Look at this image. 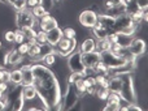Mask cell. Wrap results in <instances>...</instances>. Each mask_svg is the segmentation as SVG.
Instances as JSON below:
<instances>
[{
    "mask_svg": "<svg viewBox=\"0 0 148 111\" xmlns=\"http://www.w3.org/2000/svg\"><path fill=\"white\" fill-rule=\"evenodd\" d=\"M25 41H26V37H25V34H23L22 29L17 28L14 30V43L20 44V43H22V42H25Z\"/></svg>",
    "mask_w": 148,
    "mask_h": 111,
    "instance_id": "31",
    "label": "cell"
},
{
    "mask_svg": "<svg viewBox=\"0 0 148 111\" xmlns=\"http://www.w3.org/2000/svg\"><path fill=\"white\" fill-rule=\"evenodd\" d=\"M121 76V89H120V96L122 98V101L127 102V103H136V94H135V89H134V84H133V72L129 73H122Z\"/></svg>",
    "mask_w": 148,
    "mask_h": 111,
    "instance_id": "2",
    "label": "cell"
},
{
    "mask_svg": "<svg viewBox=\"0 0 148 111\" xmlns=\"http://www.w3.org/2000/svg\"><path fill=\"white\" fill-rule=\"evenodd\" d=\"M52 1H53V3H56V0H52Z\"/></svg>",
    "mask_w": 148,
    "mask_h": 111,
    "instance_id": "45",
    "label": "cell"
},
{
    "mask_svg": "<svg viewBox=\"0 0 148 111\" xmlns=\"http://www.w3.org/2000/svg\"><path fill=\"white\" fill-rule=\"evenodd\" d=\"M33 64H23L21 65V71H22V81H21V86L26 85H33L34 84V72H33Z\"/></svg>",
    "mask_w": 148,
    "mask_h": 111,
    "instance_id": "11",
    "label": "cell"
},
{
    "mask_svg": "<svg viewBox=\"0 0 148 111\" xmlns=\"http://www.w3.org/2000/svg\"><path fill=\"white\" fill-rule=\"evenodd\" d=\"M95 80H96V85L100 88H108V77L105 75L97 73L95 75Z\"/></svg>",
    "mask_w": 148,
    "mask_h": 111,
    "instance_id": "29",
    "label": "cell"
},
{
    "mask_svg": "<svg viewBox=\"0 0 148 111\" xmlns=\"http://www.w3.org/2000/svg\"><path fill=\"white\" fill-rule=\"evenodd\" d=\"M1 76H3V68H0V81H1Z\"/></svg>",
    "mask_w": 148,
    "mask_h": 111,
    "instance_id": "41",
    "label": "cell"
},
{
    "mask_svg": "<svg viewBox=\"0 0 148 111\" xmlns=\"http://www.w3.org/2000/svg\"><path fill=\"white\" fill-rule=\"evenodd\" d=\"M10 7H12L16 12H17V10H21V9H25L26 8V0H16Z\"/></svg>",
    "mask_w": 148,
    "mask_h": 111,
    "instance_id": "34",
    "label": "cell"
},
{
    "mask_svg": "<svg viewBox=\"0 0 148 111\" xmlns=\"http://www.w3.org/2000/svg\"><path fill=\"white\" fill-rule=\"evenodd\" d=\"M31 67L34 72L33 85L35 86L36 93L40 97L42 102L47 107V110L56 109L61 94H60V85L55 72L40 62L33 63Z\"/></svg>",
    "mask_w": 148,
    "mask_h": 111,
    "instance_id": "1",
    "label": "cell"
},
{
    "mask_svg": "<svg viewBox=\"0 0 148 111\" xmlns=\"http://www.w3.org/2000/svg\"><path fill=\"white\" fill-rule=\"evenodd\" d=\"M90 30H91V35L94 37L96 41L107 38L108 34H109V31H108L105 28H103V26H92Z\"/></svg>",
    "mask_w": 148,
    "mask_h": 111,
    "instance_id": "19",
    "label": "cell"
},
{
    "mask_svg": "<svg viewBox=\"0 0 148 111\" xmlns=\"http://www.w3.org/2000/svg\"><path fill=\"white\" fill-rule=\"evenodd\" d=\"M136 4H138L139 9L143 10V12H146L148 9V0H136Z\"/></svg>",
    "mask_w": 148,
    "mask_h": 111,
    "instance_id": "36",
    "label": "cell"
},
{
    "mask_svg": "<svg viewBox=\"0 0 148 111\" xmlns=\"http://www.w3.org/2000/svg\"><path fill=\"white\" fill-rule=\"evenodd\" d=\"M3 47V42H1V39H0V49Z\"/></svg>",
    "mask_w": 148,
    "mask_h": 111,
    "instance_id": "42",
    "label": "cell"
},
{
    "mask_svg": "<svg viewBox=\"0 0 148 111\" xmlns=\"http://www.w3.org/2000/svg\"><path fill=\"white\" fill-rule=\"evenodd\" d=\"M56 60H57V55H56V52L53 51V52H49V54L44 55V56L40 59V63H43V64L47 65V67L52 68V65L56 63Z\"/></svg>",
    "mask_w": 148,
    "mask_h": 111,
    "instance_id": "21",
    "label": "cell"
},
{
    "mask_svg": "<svg viewBox=\"0 0 148 111\" xmlns=\"http://www.w3.org/2000/svg\"><path fill=\"white\" fill-rule=\"evenodd\" d=\"M7 65H5V68L8 67H14V68H18V65H20L21 60H22V56L20 55V52L16 50V47H13V49L8 50L7 52Z\"/></svg>",
    "mask_w": 148,
    "mask_h": 111,
    "instance_id": "12",
    "label": "cell"
},
{
    "mask_svg": "<svg viewBox=\"0 0 148 111\" xmlns=\"http://www.w3.org/2000/svg\"><path fill=\"white\" fill-rule=\"evenodd\" d=\"M8 107V99H7V96L3 94V97H0V111L1 110H5Z\"/></svg>",
    "mask_w": 148,
    "mask_h": 111,
    "instance_id": "37",
    "label": "cell"
},
{
    "mask_svg": "<svg viewBox=\"0 0 148 111\" xmlns=\"http://www.w3.org/2000/svg\"><path fill=\"white\" fill-rule=\"evenodd\" d=\"M36 18L33 16L30 9L25 8V9L17 10L14 13V24L17 28L23 29V28H33V25L35 24Z\"/></svg>",
    "mask_w": 148,
    "mask_h": 111,
    "instance_id": "4",
    "label": "cell"
},
{
    "mask_svg": "<svg viewBox=\"0 0 148 111\" xmlns=\"http://www.w3.org/2000/svg\"><path fill=\"white\" fill-rule=\"evenodd\" d=\"M35 42H36L38 44H44V43H47V34H46V31H43V30H38V31H36Z\"/></svg>",
    "mask_w": 148,
    "mask_h": 111,
    "instance_id": "33",
    "label": "cell"
},
{
    "mask_svg": "<svg viewBox=\"0 0 148 111\" xmlns=\"http://www.w3.org/2000/svg\"><path fill=\"white\" fill-rule=\"evenodd\" d=\"M22 97H23V99H25V102L34 101V99L38 97V93H36L35 86L34 85L22 86Z\"/></svg>",
    "mask_w": 148,
    "mask_h": 111,
    "instance_id": "17",
    "label": "cell"
},
{
    "mask_svg": "<svg viewBox=\"0 0 148 111\" xmlns=\"http://www.w3.org/2000/svg\"><path fill=\"white\" fill-rule=\"evenodd\" d=\"M61 98H62V110H70L74 106V103H75L81 97H79L78 93L75 92L74 86L69 85L66 93H65L64 96H61Z\"/></svg>",
    "mask_w": 148,
    "mask_h": 111,
    "instance_id": "9",
    "label": "cell"
},
{
    "mask_svg": "<svg viewBox=\"0 0 148 111\" xmlns=\"http://www.w3.org/2000/svg\"><path fill=\"white\" fill-rule=\"evenodd\" d=\"M127 50L136 58L143 56V55L146 54V50H147L146 39L140 38V37H134L133 41H131L130 44H129Z\"/></svg>",
    "mask_w": 148,
    "mask_h": 111,
    "instance_id": "8",
    "label": "cell"
},
{
    "mask_svg": "<svg viewBox=\"0 0 148 111\" xmlns=\"http://www.w3.org/2000/svg\"><path fill=\"white\" fill-rule=\"evenodd\" d=\"M31 10V13H33V16L36 18V20H39L40 17H43L46 13H49L48 10L46 9V8L43 7L42 4H39V5H36V7H34L33 9H30Z\"/></svg>",
    "mask_w": 148,
    "mask_h": 111,
    "instance_id": "26",
    "label": "cell"
},
{
    "mask_svg": "<svg viewBox=\"0 0 148 111\" xmlns=\"http://www.w3.org/2000/svg\"><path fill=\"white\" fill-rule=\"evenodd\" d=\"M109 89L108 88H100V86H97L96 89V93H95V97H96L97 101L100 102H105L108 98V96H109Z\"/></svg>",
    "mask_w": 148,
    "mask_h": 111,
    "instance_id": "24",
    "label": "cell"
},
{
    "mask_svg": "<svg viewBox=\"0 0 148 111\" xmlns=\"http://www.w3.org/2000/svg\"><path fill=\"white\" fill-rule=\"evenodd\" d=\"M3 94H4V93H3V92L0 90V97H3Z\"/></svg>",
    "mask_w": 148,
    "mask_h": 111,
    "instance_id": "44",
    "label": "cell"
},
{
    "mask_svg": "<svg viewBox=\"0 0 148 111\" xmlns=\"http://www.w3.org/2000/svg\"><path fill=\"white\" fill-rule=\"evenodd\" d=\"M4 39L7 43H14V30H5L4 31Z\"/></svg>",
    "mask_w": 148,
    "mask_h": 111,
    "instance_id": "35",
    "label": "cell"
},
{
    "mask_svg": "<svg viewBox=\"0 0 148 111\" xmlns=\"http://www.w3.org/2000/svg\"><path fill=\"white\" fill-rule=\"evenodd\" d=\"M100 60H101L108 68H110V69L120 68L126 63V60L123 59V58H121L120 55L114 54V52H112V51L100 52Z\"/></svg>",
    "mask_w": 148,
    "mask_h": 111,
    "instance_id": "5",
    "label": "cell"
},
{
    "mask_svg": "<svg viewBox=\"0 0 148 111\" xmlns=\"http://www.w3.org/2000/svg\"><path fill=\"white\" fill-rule=\"evenodd\" d=\"M8 86H9V83H5V81H0V90H1L4 94L8 92Z\"/></svg>",
    "mask_w": 148,
    "mask_h": 111,
    "instance_id": "39",
    "label": "cell"
},
{
    "mask_svg": "<svg viewBox=\"0 0 148 111\" xmlns=\"http://www.w3.org/2000/svg\"><path fill=\"white\" fill-rule=\"evenodd\" d=\"M0 3H1V4H5V0H0Z\"/></svg>",
    "mask_w": 148,
    "mask_h": 111,
    "instance_id": "43",
    "label": "cell"
},
{
    "mask_svg": "<svg viewBox=\"0 0 148 111\" xmlns=\"http://www.w3.org/2000/svg\"><path fill=\"white\" fill-rule=\"evenodd\" d=\"M47 43L51 44V46H56V43L62 38V29L60 26L52 29V30L47 31Z\"/></svg>",
    "mask_w": 148,
    "mask_h": 111,
    "instance_id": "15",
    "label": "cell"
},
{
    "mask_svg": "<svg viewBox=\"0 0 148 111\" xmlns=\"http://www.w3.org/2000/svg\"><path fill=\"white\" fill-rule=\"evenodd\" d=\"M22 81V71L21 68H14L10 71V80L9 83H12L13 85H21Z\"/></svg>",
    "mask_w": 148,
    "mask_h": 111,
    "instance_id": "20",
    "label": "cell"
},
{
    "mask_svg": "<svg viewBox=\"0 0 148 111\" xmlns=\"http://www.w3.org/2000/svg\"><path fill=\"white\" fill-rule=\"evenodd\" d=\"M77 47H78L77 38H65V37H62V38L56 43V46L53 47V50H55L57 56L66 58L69 54H72L73 51H75Z\"/></svg>",
    "mask_w": 148,
    "mask_h": 111,
    "instance_id": "3",
    "label": "cell"
},
{
    "mask_svg": "<svg viewBox=\"0 0 148 111\" xmlns=\"http://www.w3.org/2000/svg\"><path fill=\"white\" fill-rule=\"evenodd\" d=\"M110 41L108 38H104V39H99L96 41V51L97 52H104V51H109L110 50Z\"/></svg>",
    "mask_w": 148,
    "mask_h": 111,
    "instance_id": "22",
    "label": "cell"
},
{
    "mask_svg": "<svg viewBox=\"0 0 148 111\" xmlns=\"http://www.w3.org/2000/svg\"><path fill=\"white\" fill-rule=\"evenodd\" d=\"M104 13H107V15L112 16V17H114V18L118 17V16H121V15H125V13H126L125 4H123V3H120V4H114L113 7H110V8H108V9H105Z\"/></svg>",
    "mask_w": 148,
    "mask_h": 111,
    "instance_id": "18",
    "label": "cell"
},
{
    "mask_svg": "<svg viewBox=\"0 0 148 111\" xmlns=\"http://www.w3.org/2000/svg\"><path fill=\"white\" fill-rule=\"evenodd\" d=\"M135 35H127V34H122V33H117V43H120L122 47H129L130 42L133 41V38Z\"/></svg>",
    "mask_w": 148,
    "mask_h": 111,
    "instance_id": "23",
    "label": "cell"
},
{
    "mask_svg": "<svg viewBox=\"0 0 148 111\" xmlns=\"http://www.w3.org/2000/svg\"><path fill=\"white\" fill-rule=\"evenodd\" d=\"M14 1H16V0H5V4H7V5H12Z\"/></svg>",
    "mask_w": 148,
    "mask_h": 111,
    "instance_id": "40",
    "label": "cell"
},
{
    "mask_svg": "<svg viewBox=\"0 0 148 111\" xmlns=\"http://www.w3.org/2000/svg\"><path fill=\"white\" fill-rule=\"evenodd\" d=\"M97 20L100 21V24L103 25V28H105L109 33H112L113 25H114V17L107 15V13H100V15H97Z\"/></svg>",
    "mask_w": 148,
    "mask_h": 111,
    "instance_id": "16",
    "label": "cell"
},
{
    "mask_svg": "<svg viewBox=\"0 0 148 111\" xmlns=\"http://www.w3.org/2000/svg\"><path fill=\"white\" fill-rule=\"evenodd\" d=\"M29 49H30V44H29V42H26V41L16 46V50L20 52L21 56H26V55H27V52H29Z\"/></svg>",
    "mask_w": 148,
    "mask_h": 111,
    "instance_id": "30",
    "label": "cell"
},
{
    "mask_svg": "<svg viewBox=\"0 0 148 111\" xmlns=\"http://www.w3.org/2000/svg\"><path fill=\"white\" fill-rule=\"evenodd\" d=\"M73 86H74V89H75V92L78 93L79 97H83L84 94H86L87 88H86V85H84V83H83V78H79V80H77L75 83L73 84Z\"/></svg>",
    "mask_w": 148,
    "mask_h": 111,
    "instance_id": "25",
    "label": "cell"
},
{
    "mask_svg": "<svg viewBox=\"0 0 148 111\" xmlns=\"http://www.w3.org/2000/svg\"><path fill=\"white\" fill-rule=\"evenodd\" d=\"M23 105H25V99H23L22 94H21L18 98H16L14 101L10 103L9 109H12L13 111H20V110H23Z\"/></svg>",
    "mask_w": 148,
    "mask_h": 111,
    "instance_id": "27",
    "label": "cell"
},
{
    "mask_svg": "<svg viewBox=\"0 0 148 111\" xmlns=\"http://www.w3.org/2000/svg\"><path fill=\"white\" fill-rule=\"evenodd\" d=\"M53 46H51V44L48 43H44V44H40V51H39V59H42V58L44 56V55L49 54V52H53Z\"/></svg>",
    "mask_w": 148,
    "mask_h": 111,
    "instance_id": "32",
    "label": "cell"
},
{
    "mask_svg": "<svg viewBox=\"0 0 148 111\" xmlns=\"http://www.w3.org/2000/svg\"><path fill=\"white\" fill-rule=\"evenodd\" d=\"M66 64L68 68H69L70 72H79V73H84V69L86 67L83 65V62H82V54L75 50L72 54H69L66 56Z\"/></svg>",
    "mask_w": 148,
    "mask_h": 111,
    "instance_id": "6",
    "label": "cell"
},
{
    "mask_svg": "<svg viewBox=\"0 0 148 111\" xmlns=\"http://www.w3.org/2000/svg\"><path fill=\"white\" fill-rule=\"evenodd\" d=\"M78 50L81 54H84V52H91L96 50V39L92 35H88L81 42V44L78 46Z\"/></svg>",
    "mask_w": 148,
    "mask_h": 111,
    "instance_id": "14",
    "label": "cell"
},
{
    "mask_svg": "<svg viewBox=\"0 0 148 111\" xmlns=\"http://www.w3.org/2000/svg\"><path fill=\"white\" fill-rule=\"evenodd\" d=\"M40 3H39V0H26V8L27 9H33L34 7H36V5H39Z\"/></svg>",
    "mask_w": 148,
    "mask_h": 111,
    "instance_id": "38",
    "label": "cell"
},
{
    "mask_svg": "<svg viewBox=\"0 0 148 111\" xmlns=\"http://www.w3.org/2000/svg\"><path fill=\"white\" fill-rule=\"evenodd\" d=\"M62 37L65 38H77V30L73 25H66L62 29Z\"/></svg>",
    "mask_w": 148,
    "mask_h": 111,
    "instance_id": "28",
    "label": "cell"
},
{
    "mask_svg": "<svg viewBox=\"0 0 148 111\" xmlns=\"http://www.w3.org/2000/svg\"><path fill=\"white\" fill-rule=\"evenodd\" d=\"M96 21H97V13L94 12L92 9H90V8L81 10L78 15L79 25L86 28V29H91L92 26L96 24Z\"/></svg>",
    "mask_w": 148,
    "mask_h": 111,
    "instance_id": "7",
    "label": "cell"
},
{
    "mask_svg": "<svg viewBox=\"0 0 148 111\" xmlns=\"http://www.w3.org/2000/svg\"><path fill=\"white\" fill-rule=\"evenodd\" d=\"M100 60V52H97L96 50L91 52H84L82 54V62H83V65L86 68H94L95 64Z\"/></svg>",
    "mask_w": 148,
    "mask_h": 111,
    "instance_id": "13",
    "label": "cell"
},
{
    "mask_svg": "<svg viewBox=\"0 0 148 111\" xmlns=\"http://www.w3.org/2000/svg\"><path fill=\"white\" fill-rule=\"evenodd\" d=\"M38 24H39V29L46 31V33L59 26V22H57L56 17H55L53 15H51V13H46L43 17H40L38 20Z\"/></svg>",
    "mask_w": 148,
    "mask_h": 111,
    "instance_id": "10",
    "label": "cell"
}]
</instances>
